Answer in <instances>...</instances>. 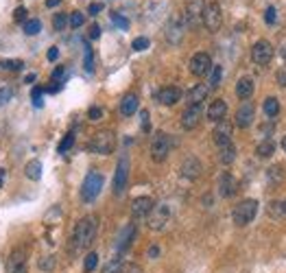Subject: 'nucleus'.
<instances>
[{
	"instance_id": "nucleus-1",
	"label": "nucleus",
	"mask_w": 286,
	"mask_h": 273,
	"mask_svg": "<svg viewBox=\"0 0 286 273\" xmlns=\"http://www.w3.org/2000/svg\"><path fill=\"white\" fill-rule=\"evenodd\" d=\"M96 229H98L96 216H83V219L77 223V228H74V236H72L74 249L90 247L92 241H94V236H96Z\"/></svg>"
},
{
	"instance_id": "nucleus-2",
	"label": "nucleus",
	"mask_w": 286,
	"mask_h": 273,
	"mask_svg": "<svg viewBox=\"0 0 286 273\" xmlns=\"http://www.w3.org/2000/svg\"><path fill=\"white\" fill-rule=\"evenodd\" d=\"M88 149H90L92 153H98V155H110L116 149V134L114 131H110V129L96 131V134L92 136Z\"/></svg>"
},
{
	"instance_id": "nucleus-3",
	"label": "nucleus",
	"mask_w": 286,
	"mask_h": 273,
	"mask_svg": "<svg viewBox=\"0 0 286 273\" xmlns=\"http://www.w3.org/2000/svg\"><path fill=\"white\" fill-rule=\"evenodd\" d=\"M256 214H258V201L256 199H242L241 204L234 208L232 219H234V223L242 228V225H249L251 221L256 219Z\"/></svg>"
},
{
	"instance_id": "nucleus-4",
	"label": "nucleus",
	"mask_w": 286,
	"mask_h": 273,
	"mask_svg": "<svg viewBox=\"0 0 286 273\" xmlns=\"http://www.w3.org/2000/svg\"><path fill=\"white\" fill-rule=\"evenodd\" d=\"M103 182H105L103 173H98V171H90V173H88L86 180H83V186H81V197H83V201H94L96 197L101 195Z\"/></svg>"
},
{
	"instance_id": "nucleus-5",
	"label": "nucleus",
	"mask_w": 286,
	"mask_h": 273,
	"mask_svg": "<svg viewBox=\"0 0 286 273\" xmlns=\"http://www.w3.org/2000/svg\"><path fill=\"white\" fill-rule=\"evenodd\" d=\"M171 149H173L171 136L164 134V131H157L151 140V158L155 159V162H164V159L168 158V153H171Z\"/></svg>"
},
{
	"instance_id": "nucleus-6",
	"label": "nucleus",
	"mask_w": 286,
	"mask_h": 273,
	"mask_svg": "<svg viewBox=\"0 0 286 273\" xmlns=\"http://www.w3.org/2000/svg\"><path fill=\"white\" fill-rule=\"evenodd\" d=\"M221 22H223V13H221L219 2H208L203 9V26L210 33H217L221 29Z\"/></svg>"
},
{
	"instance_id": "nucleus-7",
	"label": "nucleus",
	"mask_w": 286,
	"mask_h": 273,
	"mask_svg": "<svg viewBox=\"0 0 286 273\" xmlns=\"http://www.w3.org/2000/svg\"><path fill=\"white\" fill-rule=\"evenodd\" d=\"M168 221H171V205L168 204H157L155 208L151 210V214H149V228L159 232V229L166 228Z\"/></svg>"
},
{
	"instance_id": "nucleus-8",
	"label": "nucleus",
	"mask_w": 286,
	"mask_h": 273,
	"mask_svg": "<svg viewBox=\"0 0 286 273\" xmlns=\"http://www.w3.org/2000/svg\"><path fill=\"white\" fill-rule=\"evenodd\" d=\"M273 59V46L266 40H258L254 46H251V61L256 66H266Z\"/></svg>"
},
{
	"instance_id": "nucleus-9",
	"label": "nucleus",
	"mask_w": 286,
	"mask_h": 273,
	"mask_svg": "<svg viewBox=\"0 0 286 273\" xmlns=\"http://www.w3.org/2000/svg\"><path fill=\"white\" fill-rule=\"evenodd\" d=\"M203 9H205V2L203 0H190L188 7H186V13H184V20L188 26H199L203 22Z\"/></svg>"
},
{
	"instance_id": "nucleus-10",
	"label": "nucleus",
	"mask_w": 286,
	"mask_h": 273,
	"mask_svg": "<svg viewBox=\"0 0 286 273\" xmlns=\"http://www.w3.org/2000/svg\"><path fill=\"white\" fill-rule=\"evenodd\" d=\"M7 273H26V249L16 247L7 258Z\"/></svg>"
},
{
	"instance_id": "nucleus-11",
	"label": "nucleus",
	"mask_w": 286,
	"mask_h": 273,
	"mask_svg": "<svg viewBox=\"0 0 286 273\" xmlns=\"http://www.w3.org/2000/svg\"><path fill=\"white\" fill-rule=\"evenodd\" d=\"M210 70H212V57H210L208 53L192 55V59H190V72L195 74V77H205V74H210Z\"/></svg>"
},
{
	"instance_id": "nucleus-12",
	"label": "nucleus",
	"mask_w": 286,
	"mask_h": 273,
	"mask_svg": "<svg viewBox=\"0 0 286 273\" xmlns=\"http://www.w3.org/2000/svg\"><path fill=\"white\" fill-rule=\"evenodd\" d=\"M127 180H129V159L120 158L114 173V195H123L125 188H127Z\"/></svg>"
},
{
	"instance_id": "nucleus-13",
	"label": "nucleus",
	"mask_w": 286,
	"mask_h": 273,
	"mask_svg": "<svg viewBox=\"0 0 286 273\" xmlns=\"http://www.w3.org/2000/svg\"><path fill=\"white\" fill-rule=\"evenodd\" d=\"M254 118H256V107H254V103L245 101V103H242V105L236 110V118H234V125L241 127V129H247V127L254 122Z\"/></svg>"
},
{
	"instance_id": "nucleus-14",
	"label": "nucleus",
	"mask_w": 286,
	"mask_h": 273,
	"mask_svg": "<svg viewBox=\"0 0 286 273\" xmlns=\"http://www.w3.org/2000/svg\"><path fill=\"white\" fill-rule=\"evenodd\" d=\"M201 118H203V105H188L186 112L181 114V127L190 131L199 125Z\"/></svg>"
},
{
	"instance_id": "nucleus-15",
	"label": "nucleus",
	"mask_w": 286,
	"mask_h": 273,
	"mask_svg": "<svg viewBox=\"0 0 286 273\" xmlns=\"http://www.w3.org/2000/svg\"><path fill=\"white\" fill-rule=\"evenodd\" d=\"M212 138H214V142H217L219 147L229 144L232 142V122H229L227 118L219 120L217 127H214V131H212Z\"/></svg>"
},
{
	"instance_id": "nucleus-16",
	"label": "nucleus",
	"mask_w": 286,
	"mask_h": 273,
	"mask_svg": "<svg viewBox=\"0 0 286 273\" xmlns=\"http://www.w3.org/2000/svg\"><path fill=\"white\" fill-rule=\"evenodd\" d=\"M201 171H203V166H201L199 158H195V155H188L179 166L181 177H186V180H197V177L201 175Z\"/></svg>"
},
{
	"instance_id": "nucleus-17",
	"label": "nucleus",
	"mask_w": 286,
	"mask_h": 273,
	"mask_svg": "<svg viewBox=\"0 0 286 273\" xmlns=\"http://www.w3.org/2000/svg\"><path fill=\"white\" fill-rule=\"evenodd\" d=\"M155 208V201L151 199V197H135L133 201H131V214L133 216H149L151 214V210Z\"/></svg>"
},
{
	"instance_id": "nucleus-18",
	"label": "nucleus",
	"mask_w": 286,
	"mask_h": 273,
	"mask_svg": "<svg viewBox=\"0 0 286 273\" xmlns=\"http://www.w3.org/2000/svg\"><path fill=\"white\" fill-rule=\"evenodd\" d=\"M157 101L162 103V105H166V107H173L177 101H181V90L179 88H175V86L162 88V90L157 92Z\"/></svg>"
},
{
	"instance_id": "nucleus-19",
	"label": "nucleus",
	"mask_w": 286,
	"mask_h": 273,
	"mask_svg": "<svg viewBox=\"0 0 286 273\" xmlns=\"http://www.w3.org/2000/svg\"><path fill=\"white\" fill-rule=\"evenodd\" d=\"M208 94H210V88L205 86V83H197V86L190 88L188 94H186V101H188V105H203Z\"/></svg>"
},
{
	"instance_id": "nucleus-20",
	"label": "nucleus",
	"mask_w": 286,
	"mask_h": 273,
	"mask_svg": "<svg viewBox=\"0 0 286 273\" xmlns=\"http://www.w3.org/2000/svg\"><path fill=\"white\" fill-rule=\"evenodd\" d=\"M236 190H238V182L234 180V175L232 173H223L221 180H219V195L232 197V195H236Z\"/></svg>"
},
{
	"instance_id": "nucleus-21",
	"label": "nucleus",
	"mask_w": 286,
	"mask_h": 273,
	"mask_svg": "<svg viewBox=\"0 0 286 273\" xmlns=\"http://www.w3.org/2000/svg\"><path fill=\"white\" fill-rule=\"evenodd\" d=\"M135 234H138L135 225H133V223H127V225L123 228V232H120V236H118L116 249H118V251H125V249H129L131 243H133V238H135Z\"/></svg>"
},
{
	"instance_id": "nucleus-22",
	"label": "nucleus",
	"mask_w": 286,
	"mask_h": 273,
	"mask_svg": "<svg viewBox=\"0 0 286 273\" xmlns=\"http://www.w3.org/2000/svg\"><path fill=\"white\" fill-rule=\"evenodd\" d=\"M225 114H227V103H225L223 98H217V101H212V103H210V107H208V112H205L208 120H212V122L223 120Z\"/></svg>"
},
{
	"instance_id": "nucleus-23",
	"label": "nucleus",
	"mask_w": 286,
	"mask_h": 273,
	"mask_svg": "<svg viewBox=\"0 0 286 273\" xmlns=\"http://www.w3.org/2000/svg\"><path fill=\"white\" fill-rule=\"evenodd\" d=\"M181 37H184V22L173 20L171 24L166 26V40L171 42V44H179Z\"/></svg>"
},
{
	"instance_id": "nucleus-24",
	"label": "nucleus",
	"mask_w": 286,
	"mask_h": 273,
	"mask_svg": "<svg viewBox=\"0 0 286 273\" xmlns=\"http://www.w3.org/2000/svg\"><path fill=\"white\" fill-rule=\"evenodd\" d=\"M251 94H254V79H249V77L238 79V83H236V96L241 98V101H247Z\"/></svg>"
},
{
	"instance_id": "nucleus-25",
	"label": "nucleus",
	"mask_w": 286,
	"mask_h": 273,
	"mask_svg": "<svg viewBox=\"0 0 286 273\" xmlns=\"http://www.w3.org/2000/svg\"><path fill=\"white\" fill-rule=\"evenodd\" d=\"M138 112V94H127L120 101V114L123 116H133Z\"/></svg>"
},
{
	"instance_id": "nucleus-26",
	"label": "nucleus",
	"mask_w": 286,
	"mask_h": 273,
	"mask_svg": "<svg viewBox=\"0 0 286 273\" xmlns=\"http://www.w3.org/2000/svg\"><path fill=\"white\" fill-rule=\"evenodd\" d=\"M275 153V142L271 138H264L260 144L256 147V155L258 158H262V159H266V158H271V155Z\"/></svg>"
},
{
	"instance_id": "nucleus-27",
	"label": "nucleus",
	"mask_w": 286,
	"mask_h": 273,
	"mask_svg": "<svg viewBox=\"0 0 286 273\" xmlns=\"http://www.w3.org/2000/svg\"><path fill=\"white\" fill-rule=\"evenodd\" d=\"M221 151H219V159H221V164H232L234 159H236V147H234L232 142L225 144V147H219Z\"/></svg>"
},
{
	"instance_id": "nucleus-28",
	"label": "nucleus",
	"mask_w": 286,
	"mask_h": 273,
	"mask_svg": "<svg viewBox=\"0 0 286 273\" xmlns=\"http://www.w3.org/2000/svg\"><path fill=\"white\" fill-rule=\"evenodd\" d=\"M24 173H26V177H29V180L37 182L42 177V162H40V159H31V162L26 164Z\"/></svg>"
},
{
	"instance_id": "nucleus-29",
	"label": "nucleus",
	"mask_w": 286,
	"mask_h": 273,
	"mask_svg": "<svg viewBox=\"0 0 286 273\" xmlns=\"http://www.w3.org/2000/svg\"><path fill=\"white\" fill-rule=\"evenodd\" d=\"M262 110H264V114L266 116H278L280 114V101L275 96H269V98H264V103H262Z\"/></svg>"
},
{
	"instance_id": "nucleus-30",
	"label": "nucleus",
	"mask_w": 286,
	"mask_h": 273,
	"mask_svg": "<svg viewBox=\"0 0 286 273\" xmlns=\"http://www.w3.org/2000/svg\"><path fill=\"white\" fill-rule=\"evenodd\" d=\"M221 81H223V68H221V66H212V70H210L208 88H210V90H217V88L221 86Z\"/></svg>"
},
{
	"instance_id": "nucleus-31",
	"label": "nucleus",
	"mask_w": 286,
	"mask_h": 273,
	"mask_svg": "<svg viewBox=\"0 0 286 273\" xmlns=\"http://www.w3.org/2000/svg\"><path fill=\"white\" fill-rule=\"evenodd\" d=\"M83 68H86V72H94V53H92V48L86 44V53H83Z\"/></svg>"
},
{
	"instance_id": "nucleus-32",
	"label": "nucleus",
	"mask_w": 286,
	"mask_h": 273,
	"mask_svg": "<svg viewBox=\"0 0 286 273\" xmlns=\"http://www.w3.org/2000/svg\"><path fill=\"white\" fill-rule=\"evenodd\" d=\"M96 265H98V253L96 251H90L86 256V260H83V269H86V273H92L96 269Z\"/></svg>"
},
{
	"instance_id": "nucleus-33",
	"label": "nucleus",
	"mask_w": 286,
	"mask_h": 273,
	"mask_svg": "<svg viewBox=\"0 0 286 273\" xmlns=\"http://www.w3.org/2000/svg\"><path fill=\"white\" fill-rule=\"evenodd\" d=\"M123 258H114V260H110L105 267H103V273H120L123 271Z\"/></svg>"
},
{
	"instance_id": "nucleus-34",
	"label": "nucleus",
	"mask_w": 286,
	"mask_h": 273,
	"mask_svg": "<svg viewBox=\"0 0 286 273\" xmlns=\"http://www.w3.org/2000/svg\"><path fill=\"white\" fill-rule=\"evenodd\" d=\"M0 66H2L4 70H11V72H18V70H22L24 61H22V59H4V61H0Z\"/></svg>"
},
{
	"instance_id": "nucleus-35",
	"label": "nucleus",
	"mask_w": 286,
	"mask_h": 273,
	"mask_svg": "<svg viewBox=\"0 0 286 273\" xmlns=\"http://www.w3.org/2000/svg\"><path fill=\"white\" fill-rule=\"evenodd\" d=\"M40 31H42V22L40 20H35V18H33V20L24 22V33H26V35H37Z\"/></svg>"
},
{
	"instance_id": "nucleus-36",
	"label": "nucleus",
	"mask_w": 286,
	"mask_h": 273,
	"mask_svg": "<svg viewBox=\"0 0 286 273\" xmlns=\"http://www.w3.org/2000/svg\"><path fill=\"white\" fill-rule=\"evenodd\" d=\"M13 94H16V90H13L11 86L0 88V107H4V105H7V103L13 98Z\"/></svg>"
},
{
	"instance_id": "nucleus-37",
	"label": "nucleus",
	"mask_w": 286,
	"mask_h": 273,
	"mask_svg": "<svg viewBox=\"0 0 286 273\" xmlns=\"http://www.w3.org/2000/svg\"><path fill=\"white\" fill-rule=\"evenodd\" d=\"M72 144H74V134H66V136H64V140H62V142H59L57 151H59V153L70 151V149H72Z\"/></svg>"
},
{
	"instance_id": "nucleus-38",
	"label": "nucleus",
	"mask_w": 286,
	"mask_h": 273,
	"mask_svg": "<svg viewBox=\"0 0 286 273\" xmlns=\"http://www.w3.org/2000/svg\"><path fill=\"white\" fill-rule=\"evenodd\" d=\"M66 24H68V16H66V13H55V18H53V29H55V31H64Z\"/></svg>"
},
{
	"instance_id": "nucleus-39",
	"label": "nucleus",
	"mask_w": 286,
	"mask_h": 273,
	"mask_svg": "<svg viewBox=\"0 0 286 273\" xmlns=\"http://www.w3.org/2000/svg\"><path fill=\"white\" fill-rule=\"evenodd\" d=\"M68 22H70V26H72V29H79V26L86 22V16H83L81 11H72V13H70V18H68Z\"/></svg>"
},
{
	"instance_id": "nucleus-40",
	"label": "nucleus",
	"mask_w": 286,
	"mask_h": 273,
	"mask_svg": "<svg viewBox=\"0 0 286 273\" xmlns=\"http://www.w3.org/2000/svg\"><path fill=\"white\" fill-rule=\"evenodd\" d=\"M269 216H271V219H280V216H284L282 201H271V204H269Z\"/></svg>"
},
{
	"instance_id": "nucleus-41",
	"label": "nucleus",
	"mask_w": 286,
	"mask_h": 273,
	"mask_svg": "<svg viewBox=\"0 0 286 273\" xmlns=\"http://www.w3.org/2000/svg\"><path fill=\"white\" fill-rule=\"evenodd\" d=\"M282 180H284L282 166H271V168H269V182L275 183V182H282Z\"/></svg>"
},
{
	"instance_id": "nucleus-42",
	"label": "nucleus",
	"mask_w": 286,
	"mask_h": 273,
	"mask_svg": "<svg viewBox=\"0 0 286 273\" xmlns=\"http://www.w3.org/2000/svg\"><path fill=\"white\" fill-rule=\"evenodd\" d=\"M149 44H151V42H149V37H135L133 44H131V48H133L135 53H140V50H147Z\"/></svg>"
},
{
	"instance_id": "nucleus-43",
	"label": "nucleus",
	"mask_w": 286,
	"mask_h": 273,
	"mask_svg": "<svg viewBox=\"0 0 286 273\" xmlns=\"http://www.w3.org/2000/svg\"><path fill=\"white\" fill-rule=\"evenodd\" d=\"M44 88L42 86H35L33 88V92H31V98H33V105L35 107H42V96H44Z\"/></svg>"
},
{
	"instance_id": "nucleus-44",
	"label": "nucleus",
	"mask_w": 286,
	"mask_h": 273,
	"mask_svg": "<svg viewBox=\"0 0 286 273\" xmlns=\"http://www.w3.org/2000/svg\"><path fill=\"white\" fill-rule=\"evenodd\" d=\"M110 18H111V22H114L116 26H120L123 31H127V29H129V20H127L125 16H120V13H111Z\"/></svg>"
},
{
	"instance_id": "nucleus-45",
	"label": "nucleus",
	"mask_w": 286,
	"mask_h": 273,
	"mask_svg": "<svg viewBox=\"0 0 286 273\" xmlns=\"http://www.w3.org/2000/svg\"><path fill=\"white\" fill-rule=\"evenodd\" d=\"M88 118L90 120H101L103 118V107H98V105H92L90 110H88Z\"/></svg>"
},
{
	"instance_id": "nucleus-46",
	"label": "nucleus",
	"mask_w": 286,
	"mask_h": 273,
	"mask_svg": "<svg viewBox=\"0 0 286 273\" xmlns=\"http://www.w3.org/2000/svg\"><path fill=\"white\" fill-rule=\"evenodd\" d=\"M275 20H278V13H275V7H266V11H264V22L266 24H275Z\"/></svg>"
},
{
	"instance_id": "nucleus-47",
	"label": "nucleus",
	"mask_w": 286,
	"mask_h": 273,
	"mask_svg": "<svg viewBox=\"0 0 286 273\" xmlns=\"http://www.w3.org/2000/svg\"><path fill=\"white\" fill-rule=\"evenodd\" d=\"M55 267V258L53 256H46V258H42L40 260V269L42 271H50Z\"/></svg>"
},
{
	"instance_id": "nucleus-48",
	"label": "nucleus",
	"mask_w": 286,
	"mask_h": 273,
	"mask_svg": "<svg viewBox=\"0 0 286 273\" xmlns=\"http://www.w3.org/2000/svg\"><path fill=\"white\" fill-rule=\"evenodd\" d=\"M13 20L24 24V22H26V7H18L16 11H13Z\"/></svg>"
},
{
	"instance_id": "nucleus-49",
	"label": "nucleus",
	"mask_w": 286,
	"mask_h": 273,
	"mask_svg": "<svg viewBox=\"0 0 286 273\" xmlns=\"http://www.w3.org/2000/svg\"><path fill=\"white\" fill-rule=\"evenodd\" d=\"M64 77H66V68L64 66H57V68L53 70V83H59Z\"/></svg>"
},
{
	"instance_id": "nucleus-50",
	"label": "nucleus",
	"mask_w": 286,
	"mask_h": 273,
	"mask_svg": "<svg viewBox=\"0 0 286 273\" xmlns=\"http://www.w3.org/2000/svg\"><path fill=\"white\" fill-rule=\"evenodd\" d=\"M275 81H278L282 88H286V66H282V68L278 70V74H275Z\"/></svg>"
},
{
	"instance_id": "nucleus-51",
	"label": "nucleus",
	"mask_w": 286,
	"mask_h": 273,
	"mask_svg": "<svg viewBox=\"0 0 286 273\" xmlns=\"http://www.w3.org/2000/svg\"><path fill=\"white\" fill-rule=\"evenodd\" d=\"M140 120H142V129H144V131L151 129V122H149V112H147V110L140 112Z\"/></svg>"
},
{
	"instance_id": "nucleus-52",
	"label": "nucleus",
	"mask_w": 286,
	"mask_h": 273,
	"mask_svg": "<svg viewBox=\"0 0 286 273\" xmlns=\"http://www.w3.org/2000/svg\"><path fill=\"white\" fill-rule=\"evenodd\" d=\"M101 11H103V2H92L90 7H88V13H90V16H98Z\"/></svg>"
},
{
	"instance_id": "nucleus-53",
	"label": "nucleus",
	"mask_w": 286,
	"mask_h": 273,
	"mask_svg": "<svg viewBox=\"0 0 286 273\" xmlns=\"http://www.w3.org/2000/svg\"><path fill=\"white\" fill-rule=\"evenodd\" d=\"M46 57H48V61H57V57H59V48H57V46H50Z\"/></svg>"
},
{
	"instance_id": "nucleus-54",
	"label": "nucleus",
	"mask_w": 286,
	"mask_h": 273,
	"mask_svg": "<svg viewBox=\"0 0 286 273\" xmlns=\"http://www.w3.org/2000/svg\"><path fill=\"white\" fill-rule=\"evenodd\" d=\"M101 37V26L98 24H92L90 26V40H98Z\"/></svg>"
},
{
	"instance_id": "nucleus-55",
	"label": "nucleus",
	"mask_w": 286,
	"mask_h": 273,
	"mask_svg": "<svg viewBox=\"0 0 286 273\" xmlns=\"http://www.w3.org/2000/svg\"><path fill=\"white\" fill-rule=\"evenodd\" d=\"M123 273H142V269L138 265H127V267H123Z\"/></svg>"
},
{
	"instance_id": "nucleus-56",
	"label": "nucleus",
	"mask_w": 286,
	"mask_h": 273,
	"mask_svg": "<svg viewBox=\"0 0 286 273\" xmlns=\"http://www.w3.org/2000/svg\"><path fill=\"white\" fill-rule=\"evenodd\" d=\"M159 256V247L157 245H151V247H149V258H157Z\"/></svg>"
},
{
	"instance_id": "nucleus-57",
	"label": "nucleus",
	"mask_w": 286,
	"mask_h": 273,
	"mask_svg": "<svg viewBox=\"0 0 286 273\" xmlns=\"http://www.w3.org/2000/svg\"><path fill=\"white\" fill-rule=\"evenodd\" d=\"M260 131H262V134H264V136H269L271 131H273V122H271V125H264V127H260Z\"/></svg>"
},
{
	"instance_id": "nucleus-58",
	"label": "nucleus",
	"mask_w": 286,
	"mask_h": 273,
	"mask_svg": "<svg viewBox=\"0 0 286 273\" xmlns=\"http://www.w3.org/2000/svg\"><path fill=\"white\" fill-rule=\"evenodd\" d=\"M59 2H62V0H46V7H48V9H53V7H57Z\"/></svg>"
},
{
	"instance_id": "nucleus-59",
	"label": "nucleus",
	"mask_w": 286,
	"mask_h": 273,
	"mask_svg": "<svg viewBox=\"0 0 286 273\" xmlns=\"http://www.w3.org/2000/svg\"><path fill=\"white\" fill-rule=\"evenodd\" d=\"M35 79H37V77H35V74H29V77H26V79H24V83H33V81H35Z\"/></svg>"
},
{
	"instance_id": "nucleus-60",
	"label": "nucleus",
	"mask_w": 286,
	"mask_h": 273,
	"mask_svg": "<svg viewBox=\"0 0 286 273\" xmlns=\"http://www.w3.org/2000/svg\"><path fill=\"white\" fill-rule=\"evenodd\" d=\"M2 183H4V168H0V188H2Z\"/></svg>"
},
{
	"instance_id": "nucleus-61",
	"label": "nucleus",
	"mask_w": 286,
	"mask_h": 273,
	"mask_svg": "<svg viewBox=\"0 0 286 273\" xmlns=\"http://www.w3.org/2000/svg\"><path fill=\"white\" fill-rule=\"evenodd\" d=\"M282 212H284V216H286V201H282Z\"/></svg>"
},
{
	"instance_id": "nucleus-62",
	"label": "nucleus",
	"mask_w": 286,
	"mask_h": 273,
	"mask_svg": "<svg viewBox=\"0 0 286 273\" xmlns=\"http://www.w3.org/2000/svg\"><path fill=\"white\" fill-rule=\"evenodd\" d=\"M282 149H284V151H286V136H284V138H282Z\"/></svg>"
},
{
	"instance_id": "nucleus-63",
	"label": "nucleus",
	"mask_w": 286,
	"mask_h": 273,
	"mask_svg": "<svg viewBox=\"0 0 286 273\" xmlns=\"http://www.w3.org/2000/svg\"><path fill=\"white\" fill-rule=\"evenodd\" d=\"M282 57L286 59V46H284V48H282Z\"/></svg>"
}]
</instances>
